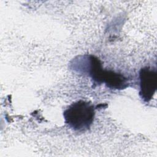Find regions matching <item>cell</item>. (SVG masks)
<instances>
[{
    "mask_svg": "<svg viewBox=\"0 0 157 157\" xmlns=\"http://www.w3.org/2000/svg\"><path fill=\"white\" fill-rule=\"evenodd\" d=\"M94 117L93 105L82 100L73 102L64 112L65 123L74 130L78 131L88 129Z\"/></svg>",
    "mask_w": 157,
    "mask_h": 157,
    "instance_id": "1",
    "label": "cell"
},
{
    "mask_svg": "<svg viewBox=\"0 0 157 157\" xmlns=\"http://www.w3.org/2000/svg\"><path fill=\"white\" fill-rule=\"evenodd\" d=\"M139 94L145 102L150 101L157 88V73L155 69L145 67L139 72Z\"/></svg>",
    "mask_w": 157,
    "mask_h": 157,
    "instance_id": "2",
    "label": "cell"
},
{
    "mask_svg": "<svg viewBox=\"0 0 157 157\" xmlns=\"http://www.w3.org/2000/svg\"><path fill=\"white\" fill-rule=\"evenodd\" d=\"M102 82L112 89H123L128 86L127 78L124 75L111 71L103 70L101 78Z\"/></svg>",
    "mask_w": 157,
    "mask_h": 157,
    "instance_id": "3",
    "label": "cell"
}]
</instances>
